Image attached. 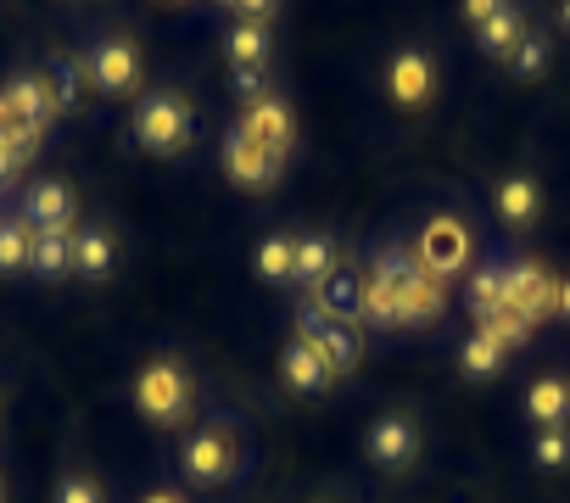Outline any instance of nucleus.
Here are the masks:
<instances>
[{
  "instance_id": "ea45409f",
  "label": "nucleus",
  "mask_w": 570,
  "mask_h": 503,
  "mask_svg": "<svg viewBox=\"0 0 570 503\" xmlns=\"http://www.w3.org/2000/svg\"><path fill=\"white\" fill-rule=\"evenodd\" d=\"M559 29H570V0H559Z\"/></svg>"
},
{
  "instance_id": "37998d69",
  "label": "nucleus",
  "mask_w": 570,
  "mask_h": 503,
  "mask_svg": "<svg viewBox=\"0 0 570 503\" xmlns=\"http://www.w3.org/2000/svg\"><path fill=\"white\" fill-rule=\"evenodd\" d=\"M224 7H229V0H224Z\"/></svg>"
},
{
  "instance_id": "20e7f679",
  "label": "nucleus",
  "mask_w": 570,
  "mask_h": 503,
  "mask_svg": "<svg viewBox=\"0 0 570 503\" xmlns=\"http://www.w3.org/2000/svg\"><path fill=\"white\" fill-rule=\"evenodd\" d=\"M297 342H308L336 375H353V369L364 364V336H358V325H342V319L320 314L314 303L297 308Z\"/></svg>"
},
{
  "instance_id": "6ab92c4d",
  "label": "nucleus",
  "mask_w": 570,
  "mask_h": 503,
  "mask_svg": "<svg viewBox=\"0 0 570 503\" xmlns=\"http://www.w3.org/2000/svg\"><path fill=\"white\" fill-rule=\"evenodd\" d=\"M531 34V23H525V12L520 7H503L498 18H487L481 29H475V40H481V51L487 57H498V62H509L514 57V46Z\"/></svg>"
},
{
  "instance_id": "a19ab883",
  "label": "nucleus",
  "mask_w": 570,
  "mask_h": 503,
  "mask_svg": "<svg viewBox=\"0 0 570 503\" xmlns=\"http://www.w3.org/2000/svg\"><path fill=\"white\" fill-rule=\"evenodd\" d=\"M0 503H7V486H0Z\"/></svg>"
},
{
  "instance_id": "1a4fd4ad",
  "label": "nucleus",
  "mask_w": 570,
  "mask_h": 503,
  "mask_svg": "<svg viewBox=\"0 0 570 503\" xmlns=\"http://www.w3.org/2000/svg\"><path fill=\"white\" fill-rule=\"evenodd\" d=\"M364 453H370V464H381V470H409V464L420 458V431H414V420H409V414H381V420L370 425V436H364Z\"/></svg>"
},
{
  "instance_id": "c756f323",
  "label": "nucleus",
  "mask_w": 570,
  "mask_h": 503,
  "mask_svg": "<svg viewBox=\"0 0 570 503\" xmlns=\"http://www.w3.org/2000/svg\"><path fill=\"white\" fill-rule=\"evenodd\" d=\"M0 140H12L23 157L40 146V129H29V124L18 118V107H12V96H7V90H0Z\"/></svg>"
},
{
  "instance_id": "393cba45",
  "label": "nucleus",
  "mask_w": 570,
  "mask_h": 503,
  "mask_svg": "<svg viewBox=\"0 0 570 503\" xmlns=\"http://www.w3.org/2000/svg\"><path fill=\"white\" fill-rule=\"evenodd\" d=\"M224 51H229V68H235V73H240V68H268V29L240 18V23L229 29V46H224Z\"/></svg>"
},
{
  "instance_id": "72a5a7b5",
  "label": "nucleus",
  "mask_w": 570,
  "mask_h": 503,
  "mask_svg": "<svg viewBox=\"0 0 570 503\" xmlns=\"http://www.w3.org/2000/svg\"><path fill=\"white\" fill-rule=\"evenodd\" d=\"M503 7H509V0H464V23H470V29H481V23H487V18H498Z\"/></svg>"
},
{
  "instance_id": "e433bc0d",
  "label": "nucleus",
  "mask_w": 570,
  "mask_h": 503,
  "mask_svg": "<svg viewBox=\"0 0 570 503\" xmlns=\"http://www.w3.org/2000/svg\"><path fill=\"white\" fill-rule=\"evenodd\" d=\"M18 168H23V151H18L12 140H0V185H12Z\"/></svg>"
},
{
  "instance_id": "9d476101",
  "label": "nucleus",
  "mask_w": 570,
  "mask_h": 503,
  "mask_svg": "<svg viewBox=\"0 0 570 503\" xmlns=\"http://www.w3.org/2000/svg\"><path fill=\"white\" fill-rule=\"evenodd\" d=\"M420 264H425L436 280L459 275V269L470 264V229H464L459 218H431L425 235H420Z\"/></svg>"
},
{
  "instance_id": "58836bf2",
  "label": "nucleus",
  "mask_w": 570,
  "mask_h": 503,
  "mask_svg": "<svg viewBox=\"0 0 570 503\" xmlns=\"http://www.w3.org/2000/svg\"><path fill=\"white\" fill-rule=\"evenodd\" d=\"M146 503H185V497H174V492H151Z\"/></svg>"
},
{
  "instance_id": "423d86ee",
  "label": "nucleus",
  "mask_w": 570,
  "mask_h": 503,
  "mask_svg": "<svg viewBox=\"0 0 570 503\" xmlns=\"http://www.w3.org/2000/svg\"><path fill=\"white\" fill-rule=\"evenodd\" d=\"M503 303H509V314H520V319H548V314H559V280L542 269V264H525V258H509L503 264Z\"/></svg>"
},
{
  "instance_id": "79ce46f5",
  "label": "nucleus",
  "mask_w": 570,
  "mask_h": 503,
  "mask_svg": "<svg viewBox=\"0 0 570 503\" xmlns=\"http://www.w3.org/2000/svg\"><path fill=\"white\" fill-rule=\"evenodd\" d=\"M314 503H331V497H314Z\"/></svg>"
},
{
  "instance_id": "a211bd4d",
  "label": "nucleus",
  "mask_w": 570,
  "mask_h": 503,
  "mask_svg": "<svg viewBox=\"0 0 570 503\" xmlns=\"http://www.w3.org/2000/svg\"><path fill=\"white\" fill-rule=\"evenodd\" d=\"M537 213H542L537 179H531V174H509V179L498 185V218L514 224V229H525V224H537Z\"/></svg>"
},
{
  "instance_id": "412c9836",
  "label": "nucleus",
  "mask_w": 570,
  "mask_h": 503,
  "mask_svg": "<svg viewBox=\"0 0 570 503\" xmlns=\"http://www.w3.org/2000/svg\"><path fill=\"white\" fill-rule=\"evenodd\" d=\"M29 269H35L40 280H62V275L73 269V235H62V229H35Z\"/></svg>"
},
{
  "instance_id": "2eb2a0df",
  "label": "nucleus",
  "mask_w": 570,
  "mask_h": 503,
  "mask_svg": "<svg viewBox=\"0 0 570 503\" xmlns=\"http://www.w3.org/2000/svg\"><path fill=\"white\" fill-rule=\"evenodd\" d=\"M279 375H285V386L303 392V397H325V392H331V381H336V369H331L308 342H292V347L279 353Z\"/></svg>"
},
{
  "instance_id": "f257e3e1",
  "label": "nucleus",
  "mask_w": 570,
  "mask_h": 503,
  "mask_svg": "<svg viewBox=\"0 0 570 503\" xmlns=\"http://www.w3.org/2000/svg\"><path fill=\"white\" fill-rule=\"evenodd\" d=\"M442 280L420 264V251L409 246H386L375 251V264L364 275V319L375 331H397V325H431L442 319Z\"/></svg>"
},
{
  "instance_id": "7c9ffc66",
  "label": "nucleus",
  "mask_w": 570,
  "mask_h": 503,
  "mask_svg": "<svg viewBox=\"0 0 570 503\" xmlns=\"http://www.w3.org/2000/svg\"><path fill=\"white\" fill-rule=\"evenodd\" d=\"M475 331H487V336L509 353V347H520V342L531 336V319H520V314H509V308H503L498 319H487V325H475Z\"/></svg>"
},
{
  "instance_id": "39448f33",
  "label": "nucleus",
  "mask_w": 570,
  "mask_h": 503,
  "mask_svg": "<svg viewBox=\"0 0 570 503\" xmlns=\"http://www.w3.org/2000/svg\"><path fill=\"white\" fill-rule=\"evenodd\" d=\"M235 464H240V447H235V431H224V425L190 431V442L179 453V470L190 486H224L235 475Z\"/></svg>"
},
{
  "instance_id": "b1692460",
  "label": "nucleus",
  "mask_w": 570,
  "mask_h": 503,
  "mask_svg": "<svg viewBox=\"0 0 570 503\" xmlns=\"http://www.w3.org/2000/svg\"><path fill=\"white\" fill-rule=\"evenodd\" d=\"M525 414H531L542 431L564 425V420H570V386H564V381H553V375H548V381H537V386L525 392Z\"/></svg>"
},
{
  "instance_id": "2f4dec72",
  "label": "nucleus",
  "mask_w": 570,
  "mask_h": 503,
  "mask_svg": "<svg viewBox=\"0 0 570 503\" xmlns=\"http://www.w3.org/2000/svg\"><path fill=\"white\" fill-rule=\"evenodd\" d=\"M531 458H537L542 470H559V464H570V431H564V425L542 431V436H537V447H531Z\"/></svg>"
},
{
  "instance_id": "7ed1b4c3",
  "label": "nucleus",
  "mask_w": 570,
  "mask_h": 503,
  "mask_svg": "<svg viewBox=\"0 0 570 503\" xmlns=\"http://www.w3.org/2000/svg\"><path fill=\"white\" fill-rule=\"evenodd\" d=\"M135 408L151 420V425H179L190 414V375L174 364V358H157L140 369L135 381Z\"/></svg>"
},
{
  "instance_id": "cd10ccee",
  "label": "nucleus",
  "mask_w": 570,
  "mask_h": 503,
  "mask_svg": "<svg viewBox=\"0 0 570 503\" xmlns=\"http://www.w3.org/2000/svg\"><path fill=\"white\" fill-rule=\"evenodd\" d=\"M498 364H503V347H498L487 331H475V336L464 342V353H459V369H464L470 381H487V375H498Z\"/></svg>"
},
{
  "instance_id": "9b49d317",
  "label": "nucleus",
  "mask_w": 570,
  "mask_h": 503,
  "mask_svg": "<svg viewBox=\"0 0 570 503\" xmlns=\"http://www.w3.org/2000/svg\"><path fill=\"white\" fill-rule=\"evenodd\" d=\"M431 90H436V62H431V51L403 46V51L386 62V96H392L397 107H420Z\"/></svg>"
},
{
  "instance_id": "c85d7f7f",
  "label": "nucleus",
  "mask_w": 570,
  "mask_h": 503,
  "mask_svg": "<svg viewBox=\"0 0 570 503\" xmlns=\"http://www.w3.org/2000/svg\"><path fill=\"white\" fill-rule=\"evenodd\" d=\"M509 73H514V79H542V73H548V40H542L537 29H531V34L514 46V57H509Z\"/></svg>"
},
{
  "instance_id": "c9c22d12",
  "label": "nucleus",
  "mask_w": 570,
  "mask_h": 503,
  "mask_svg": "<svg viewBox=\"0 0 570 503\" xmlns=\"http://www.w3.org/2000/svg\"><path fill=\"white\" fill-rule=\"evenodd\" d=\"M229 7L246 18V23H268L274 18V7H279V0H229Z\"/></svg>"
},
{
  "instance_id": "f03ea898",
  "label": "nucleus",
  "mask_w": 570,
  "mask_h": 503,
  "mask_svg": "<svg viewBox=\"0 0 570 503\" xmlns=\"http://www.w3.org/2000/svg\"><path fill=\"white\" fill-rule=\"evenodd\" d=\"M135 140H140L146 151H157V157L185 151V146L196 140V112H190V101L174 96V90H151V96L140 101V112H135Z\"/></svg>"
},
{
  "instance_id": "bb28decb",
  "label": "nucleus",
  "mask_w": 570,
  "mask_h": 503,
  "mask_svg": "<svg viewBox=\"0 0 570 503\" xmlns=\"http://www.w3.org/2000/svg\"><path fill=\"white\" fill-rule=\"evenodd\" d=\"M29 246H35V229L29 218H0V269H29Z\"/></svg>"
},
{
  "instance_id": "f704fd0d",
  "label": "nucleus",
  "mask_w": 570,
  "mask_h": 503,
  "mask_svg": "<svg viewBox=\"0 0 570 503\" xmlns=\"http://www.w3.org/2000/svg\"><path fill=\"white\" fill-rule=\"evenodd\" d=\"M235 96L252 107V101L263 96V68H240V73H235Z\"/></svg>"
},
{
  "instance_id": "dca6fc26",
  "label": "nucleus",
  "mask_w": 570,
  "mask_h": 503,
  "mask_svg": "<svg viewBox=\"0 0 570 503\" xmlns=\"http://www.w3.org/2000/svg\"><path fill=\"white\" fill-rule=\"evenodd\" d=\"M85 85H90V62H79L73 51H51L46 62V90L57 101V112H73L85 101Z\"/></svg>"
},
{
  "instance_id": "4be33fe9",
  "label": "nucleus",
  "mask_w": 570,
  "mask_h": 503,
  "mask_svg": "<svg viewBox=\"0 0 570 503\" xmlns=\"http://www.w3.org/2000/svg\"><path fill=\"white\" fill-rule=\"evenodd\" d=\"M336 264H342V258H336V240H331V235H297V269H292L297 286L320 292V280H325Z\"/></svg>"
},
{
  "instance_id": "f3484780",
  "label": "nucleus",
  "mask_w": 570,
  "mask_h": 503,
  "mask_svg": "<svg viewBox=\"0 0 570 503\" xmlns=\"http://www.w3.org/2000/svg\"><path fill=\"white\" fill-rule=\"evenodd\" d=\"M7 96H12V107H18V118L29 124V129H51L57 124V101H51V90H46V73H18L12 85H7Z\"/></svg>"
},
{
  "instance_id": "ddd939ff",
  "label": "nucleus",
  "mask_w": 570,
  "mask_h": 503,
  "mask_svg": "<svg viewBox=\"0 0 570 503\" xmlns=\"http://www.w3.org/2000/svg\"><path fill=\"white\" fill-rule=\"evenodd\" d=\"M23 218H29V229H62V235H73V190L62 179H40L23 196Z\"/></svg>"
},
{
  "instance_id": "f8f14e48",
  "label": "nucleus",
  "mask_w": 570,
  "mask_h": 503,
  "mask_svg": "<svg viewBox=\"0 0 570 503\" xmlns=\"http://www.w3.org/2000/svg\"><path fill=\"white\" fill-rule=\"evenodd\" d=\"M240 129L252 135V140H263L268 151H279V157H292V140H297V124H292V107H285L279 96H257L246 112H240Z\"/></svg>"
},
{
  "instance_id": "6e6552de",
  "label": "nucleus",
  "mask_w": 570,
  "mask_h": 503,
  "mask_svg": "<svg viewBox=\"0 0 570 503\" xmlns=\"http://www.w3.org/2000/svg\"><path fill=\"white\" fill-rule=\"evenodd\" d=\"M85 62H90V85H96L101 96H129V90H140V51H135L124 34L96 40V51H90Z\"/></svg>"
},
{
  "instance_id": "473e14b6",
  "label": "nucleus",
  "mask_w": 570,
  "mask_h": 503,
  "mask_svg": "<svg viewBox=\"0 0 570 503\" xmlns=\"http://www.w3.org/2000/svg\"><path fill=\"white\" fill-rule=\"evenodd\" d=\"M57 503H101V486L85 481V475H68V481L57 486Z\"/></svg>"
},
{
  "instance_id": "4c0bfd02",
  "label": "nucleus",
  "mask_w": 570,
  "mask_h": 503,
  "mask_svg": "<svg viewBox=\"0 0 570 503\" xmlns=\"http://www.w3.org/2000/svg\"><path fill=\"white\" fill-rule=\"evenodd\" d=\"M559 314L570 319V280H559Z\"/></svg>"
},
{
  "instance_id": "5701e85b",
  "label": "nucleus",
  "mask_w": 570,
  "mask_h": 503,
  "mask_svg": "<svg viewBox=\"0 0 570 503\" xmlns=\"http://www.w3.org/2000/svg\"><path fill=\"white\" fill-rule=\"evenodd\" d=\"M464 308H470L475 325H487V319H498V314L509 308V303H503V264H487V269L470 275V297H464Z\"/></svg>"
},
{
  "instance_id": "aec40b11",
  "label": "nucleus",
  "mask_w": 570,
  "mask_h": 503,
  "mask_svg": "<svg viewBox=\"0 0 570 503\" xmlns=\"http://www.w3.org/2000/svg\"><path fill=\"white\" fill-rule=\"evenodd\" d=\"M112 258H118V246H112V235H107L101 224H85V229L73 235V269H79L85 280L112 275Z\"/></svg>"
},
{
  "instance_id": "4468645a",
  "label": "nucleus",
  "mask_w": 570,
  "mask_h": 503,
  "mask_svg": "<svg viewBox=\"0 0 570 503\" xmlns=\"http://www.w3.org/2000/svg\"><path fill=\"white\" fill-rule=\"evenodd\" d=\"M314 308H320V314H331V319H342V325H358V319H364V280H358L347 264H336V269L320 280Z\"/></svg>"
},
{
  "instance_id": "0eeeda50",
  "label": "nucleus",
  "mask_w": 570,
  "mask_h": 503,
  "mask_svg": "<svg viewBox=\"0 0 570 503\" xmlns=\"http://www.w3.org/2000/svg\"><path fill=\"white\" fill-rule=\"evenodd\" d=\"M224 174H229L235 185H246V190H268V185H279L285 157L268 151L263 140H252V135L235 124V129L224 135Z\"/></svg>"
},
{
  "instance_id": "a878e982",
  "label": "nucleus",
  "mask_w": 570,
  "mask_h": 503,
  "mask_svg": "<svg viewBox=\"0 0 570 503\" xmlns=\"http://www.w3.org/2000/svg\"><path fill=\"white\" fill-rule=\"evenodd\" d=\"M292 269H297V235H268L257 246V275L279 286V280H292Z\"/></svg>"
}]
</instances>
